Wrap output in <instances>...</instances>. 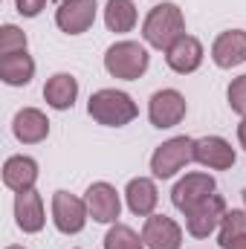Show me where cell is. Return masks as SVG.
<instances>
[{
  "label": "cell",
  "mask_w": 246,
  "mask_h": 249,
  "mask_svg": "<svg viewBox=\"0 0 246 249\" xmlns=\"http://www.w3.org/2000/svg\"><path fill=\"white\" fill-rule=\"evenodd\" d=\"M185 35V18L177 3H157L142 23V38L154 50H168L177 38Z\"/></svg>",
  "instance_id": "cell-1"
},
{
  "label": "cell",
  "mask_w": 246,
  "mask_h": 249,
  "mask_svg": "<svg viewBox=\"0 0 246 249\" xmlns=\"http://www.w3.org/2000/svg\"><path fill=\"white\" fill-rule=\"evenodd\" d=\"M87 113L99 124H105V127H124V124H130L139 116V107H136V102L127 93L105 87V90H96L90 96Z\"/></svg>",
  "instance_id": "cell-2"
},
{
  "label": "cell",
  "mask_w": 246,
  "mask_h": 249,
  "mask_svg": "<svg viewBox=\"0 0 246 249\" xmlns=\"http://www.w3.org/2000/svg\"><path fill=\"white\" fill-rule=\"evenodd\" d=\"M148 64H151V55H148V50L139 41H116L105 53V70L113 78H122V81L142 78Z\"/></svg>",
  "instance_id": "cell-3"
},
{
  "label": "cell",
  "mask_w": 246,
  "mask_h": 249,
  "mask_svg": "<svg viewBox=\"0 0 246 249\" xmlns=\"http://www.w3.org/2000/svg\"><path fill=\"white\" fill-rule=\"evenodd\" d=\"M188 162H194V139L188 136H174L168 142H162L154 157H151V171L157 180H168L177 171H183Z\"/></svg>",
  "instance_id": "cell-4"
},
{
  "label": "cell",
  "mask_w": 246,
  "mask_h": 249,
  "mask_svg": "<svg viewBox=\"0 0 246 249\" xmlns=\"http://www.w3.org/2000/svg\"><path fill=\"white\" fill-rule=\"evenodd\" d=\"M87 200L70 194V191H55L53 194V223L64 235H78L87 226Z\"/></svg>",
  "instance_id": "cell-5"
},
{
  "label": "cell",
  "mask_w": 246,
  "mask_h": 249,
  "mask_svg": "<svg viewBox=\"0 0 246 249\" xmlns=\"http://www.w3.org/2000/svg\"><path fill=\"white\" fill-rule=\"evenodd\" d=\"M185 110H188L185 96L180 90H171V87L168 90H157L151 96V102H148V119H151L154 127H159V130L180 124L185 119Z\"/></svg>",
  "instance_id": "cell-6"
},
{
  "label": "cell",
  "mask_w": 246,
  "mask_h": 249,
  "mask_svg": "<svg viewBox=\"0 0 246 249\" xmlns=\"http://www.w3.org/2000/svg\"><path fill=\"white\" fill-rule=\"evenodd\" d=\"M226 200L220 194H211L209 200H203L200 206H194L185 214V229L191 238H209L214 229H220V220L226 214Z\"/></svg>",
  "instance_id": "cell-7"
},
{
  "label": "cell",
  "mask_w": 246,
  "mask_h": 249,
  "mask_svg": "<svg viewBox=\"0 0 246 249\" xmlns=\"http://www.w3.org/2000/svg\"><path fill=\"white\" fill-rule=\"evenodd\" d=\"M214 194V177L211 174H203V171H191L185 174L183 180L174 186L171 191V203L180 209V212H191L194 206H200L203 200H209Z\"/></svg>",
  "instance_id": "cell-8"
},
{
  "label": "cell",
  "mask_w": 246,
  "mask_h": 249,
  "mask_svg": "<svg viewBox=\"0 0 246 249\" xmlns=\"http://www.w3.org/2000/svg\"><path fill=\"white\" fill-rule=\"evenodd\" d=\"M96 0H61L55 9V26L67 35H81L96 23Z\"/></svg>",
  "instance_id": "cell-9"
},
{
  "label": "cell",
  "mask_w": 246,
  "mask_h": 249,
  "mask_svg": "<svg viewBox=\"0 0 246 249\" xmlns=\"http://www.w3.org/2000/svg\"><path fill=\"white\" fill-rule=\"evenodd\" d=\"M142 241L148 249H180L183 247V229L174 217L151 214V217H145Z\"/></svg>",
  "instance_id": "cell-10"
},
{
  "label": "cell",
  "mask_w": 246,
  "mask_h": 249,
  "mask_svg": "<svg viewBox=\"0 0 246 249\" xmlns=\"http://www.w3.org/2000/svg\"><path fill=\"white\" fill-rule=\"evenodd\" d=\"M84 200H87V212L96 223H116V217L122 212V200L110 183H93L87 188Z\"/></svg>",
  "instance_id": "cell-11"
},
{
  "label": "cell",
  "mask_w": 246,
  "mask_h": 249,
  "mask_svg": "<svg viewBox=\"0 0 246 249\" xmlns=\"http://www.w3.org/2000/svg\"><path fill=\"white\" fill-rule=\"evenodd\" d=\"M194 162H200L211 171H226V168L235 165V148L223 136L194 139Z\"/></svg>",
  "instance_id": "cell-12"
},
{
  "label": "cell",
  "mask_w": 246,
  "mask_h": 249,
  "mask_svg": "<svg viewBox=\"0 0 246 249\" xmlns=\"http://www.w3.org/2000/svg\"><path fill=\"white\" fill-rule=\"evenodd\" d=\"M211 61L220 70H232L246 64V32L244 29H229L220 32L211 44Z\"/></svg>",
  "instance_id": "cell-13"
},
{
  "label": "cell",
  "mask_w": 246,
  "mask_h": 249,
  "mask_svg": "<svg viewBox=\"0 0 246 249\" xmlns=\"http://www.w3.org/2000/svg\"><path fill=\"white\" fill-rule=\"evenodd\" d=\"M203 55H206V53H203V44H200L194 35H183V38H177V41L165 50V64H168L174 72L188 75V72L200 70Z\"/></svg>",
  "instance_id": "cell-14"
},
{
  "label": "cell",
  "mask_w": 246,
  "mask_h": 249,
  "mask_svg": "<svg viewBox=\"0 0 246 249\" xmlns=\"http://www.w3.org/2000/svg\"><path fill=\"white\" fill-rule=\"evenodd\" d=\"M38 183V162L32 157H23V154H15L3 162V186L15 194H23V191H32Z\"/></svg>",
  "instance_id": "cell-15"
},
{
  "label": "cell",
  "mask_w": 246,
  "mask_h": 249,
  "mask_svg": "<svg viewBox=\"0 0 246 249\" xmlns=\"http://www.w3.org/2000/svg\"><path fill=\"white\" fill-rule=\"evenodd\" d=\"M12 133L18 142L23 145H38L50 136V119L38 110V107H23L15 113V122H12Z\"/></svg>",
  "instance_id": "cell-16"
},
{
  "label": "cell",
  "mask_w": 246,
  "mask_h": 249,
  "mask_svg": "<svg viewBox=\"0 0 246 249\" xmlns=\"http://www.w3.org/2000/svg\"><path fill=\"white\" fill-rule=\"evenodd\" d=\"M15 220H18V229H23L26 235H35V232L44 229V223H47L44 200L35 188L23 191V194H15Z\"/></svg>",
  "instance_id": "cell-17"
},
{
  "label": "cell",
  "mask_w": 246,
  "mask_h": 249,
  "mask_svg": "<svg viewBox=\"0 0 246 249\" xmlns=\"http://www.w3.org/2000/svg\"><path fill=\"white\" fill-rule=\"evenodd\" d=\"M124 197H127V209L136 217H151L159 203V191L151 177H133L124 188Z\"/></svg>",
  "instance_id": "cell-18"
},
{
  "label": "cell",
  "mask_w": 246,
  "mask_h": 249,
  "mask_svg": "<svg viewBox=\"0 0 246 249\" xmlns=\"http://www.w3.org/2000/svg\"><path fill=\"white\" fill-rule=\"evenodd\" d=\"M44 99L53 110H70L78 99V81L70 72H55L47 84H44Z\"/></svg>",
  "instance_id": "cell-19"
},
{
  "label": "cell",
  "mask_w": 246,
  "mask_h": 249,
  "mask_svg": "<svg viewBox=\"0 0 246 249\" xmlns=\"http://www.w3.org/2000/svg\"><path fill=\"white\" fill-rule=\"evenodd\" d=\"M35 75V61L26 53H12V55H0V78L9 87H23L29 84Z\"/></svg>",
  "instance_id": "cell-20"
},
{
  "label": "cell",
  "mask_w": 246,
  "mask_h": 249,
  "mask_svg": "<svg viewBox=\"0 0 246 249\" xmlns=\"http://www.w3.org/2000/svg\"><path fill=\"white\" fill-rule=\"evenodd\" d=\"M105 23L116 35L130 32L136 26V6H133V0H107V6H105Z\"/></svg>",
  "instance_id": "cell-21"
},
{
  "label": "cell",
  "mask_w": 246,
  "mask_h": 249,
  "mask_svg": "<svg viewBox=\"0 0 246 249\" xmlns=\"http://www.w3.org/2000/svg\"><path fill=\"white\" fill-rule=\"evenodd\" d=\"M244 235H246V209H229L223 214V220H220V238H217V244L223 249H229Z\"/></svg>",
  "instance_id": "cell-22"
},
{
  "label": "cell",
  "mask_w": 246,
  "mask_h": 249,
  "mask_svg": "<svg viewBox=\"0 0 246 249\" xmlns=\"http://www.w3.org/2000/svg\"><path fill=\"white\" fill-rule=\"evenodd\" d=\"M105 249H145V241H142V235H136L130 226L116 223V226H110V232L105 235Z\"/></svg>",
  "instance_id": "cell-23"
},
{
  "label": "cell",
  "mask_w": 246,
  "mask_h": 249,
  "mask_svg": "<svg viewBox=\"0 0 246 249\" xmlns=\"http://www.w3.org/2000/svg\"><path fill=\"white\" fill-rule=\"evenodd\" d=\"M26 32L15 23H6L0 29V55H12V53H26Z\"/></svg>",
  "instance_id": "cell-24"
},
{
  "label": "cell",
  "mask_w": 246,
  "mask_h": 249,
  "mask_svg": "<svg viewBox=\"0 0 246 249\" xmlns=\"http://www.w3.org/2000/svg\"><path fill=\"white\" fill-rule=\"evenodd\" d=\"M226 99H229V107L244 119V116H246V75H238V78L229 84Z\"/></svg>",
  "instance_id": "cell-25"
},
{
  "label": "cell",
  "mask_w": 246,
  "mask_h": 249,
  "mask_svg": "<svg viewBox=\"0 0 246 249\" xmlns=\"http://www.w3.org/2000/svg\"><path fill=\"white\" fill-rule=\"evenodd\" d=\"M15 6H18V12L23 18H38L41 9L47 6V0H15Z\"/></svg>",
  "instance_id": "cell-26"
},
{
  "label": "cell",
  "mask_w": 246,
  "mask_h": 249,
  "mask_svg": "<svg viewBox=\"0 0 246 249\" xmlns=\"http://www.w3.org/2000/svg\"><path fill=\"white\" fill-rule=\"evenodd\" d=\"M238 142H241V148L246 151V116L241 119V124H238Z\"/></svg>",
  "instance_id": "cell-27"
},
{
  "label": "cell",
  "mask_w": 246,
  "mask_h": 249,
  "mask_svg": "<svg viewBox=\"0 0 246 249\" xmlns=\"http://www.w3.org/2000/svg\"><path fill=\"white\" fill-rule=\"evenodd\" d=\"M229 249H246V235H244V238H238V241H235Z\"/></svg>",
  "instance_id": "cell-28"
},
{
  "label": "cell",
  "mask_w": 246,
  "mask_h": 249,
  "mask_svg": "<svg viewBox=\"0 0 246 249\" xmlns=\"http://www.w3.org/2000/svg\"><path fill=\"white\" fill-rule=\"evenodd\" d=\"M6 249H26V247H6Z\"/></svg>",
  "instance_id": "cell-29"
},
{
  "label": "cell",
  "mask_w": 246,
  "mask_h": 249,
  "mask_svg": "<svg viewBox=\"0 0 246 249\" xmlns=\"http://www.w3.org/2000/svg\"><path fill=\"white\" fill-rule=\"evenodd\" d=\"M244 206H246V188H244Z\"/></svg>",
  "instance_id": "cell-30"
}]
</instances>
